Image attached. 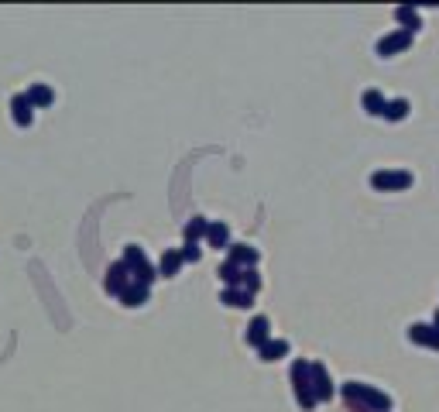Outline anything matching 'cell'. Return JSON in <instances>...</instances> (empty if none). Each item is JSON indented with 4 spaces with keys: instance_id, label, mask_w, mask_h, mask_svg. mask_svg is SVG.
<instances>
[{
    "instance_id": "24",
    "label": "cell",
    "mask_w": 439,
    "mask_h": 412,
    "mask_svg": "<svg viewBox=\"0 0 439 412\" xmlns=\"http://www.w3.org/2000/svg\"><path fill=\"white\" fill-rule=\"evenodd\" d=\"M179 255H182V265H185V261H189V265H196V261L203 258V251H199V244H182Z\"/></svg>"
},
{
    "instance_id": "17",
    "label": "cell",
    "mask_w": 439,
    "mask_h": 412,
    "mask_svg": "<svg viewBox=\"0 0 439 412\" xmlns=\"http://www.w3.org/2000/svg\"><path fill=\"white\" fill-rule=\"evenodd\" d=\"M220 303L230 309H251L254 306V296L244 292V289H223V292H220Z\"/></svg>"
},
{
    "instance_id": "14",
    "label": "cell",
    "mask_w": 439,
    "mask_h": 412,
    "mask_svg": "<svg viewBox=\"0 0 439 412\" xmlns=\"http://www.w3.org/2000/svg\"><path fill=\"white\" fill-rule=\"evenodd\" d=\"M258 358L264 360V364H275V360L288 358V340H285V337H271L264 347H258Z\"/></svg>"
},
{
    "instance_id": "3",
    "label": "cell",
    "mask_w": 439,
    "mask_h": 412,
    "mask_svg": "<svg viewBox=\"0 0 439 412\" xmlns=\"http://www.w3.org/2000/svg\"><path fill=\"white\" fill-rule=\"evenodd\" d=\"M288 378H292V392H295V402L306 412L316 409V399H312V385H309V360L295 358L288 368Z\"/></svg>"
},
{
    "instance_id": "1",
    "label": "cell",
    "mask_w": 439,
    "mask_h": 412,
    "mask_svg": "<svg viewBox=\"0 0 439 412\" xmlns=\"http://www.w3.org/2000/svg\"><path fill=\"white\" fill-rule=\"evenodd\" d=\"M340 395H343V402H357L367 412H391V395H385L374 385H364V382H347L340 388Z\"/></svg>"
},
{
    "instance_id": "25",
    "label": "cell",
    "mask_w": 439,
    "mask_h": 412,
    "mask_svg": "<svg viewBox=\"0 0 439 412\" xmlns=\"http://www.w3.org/2000/svg\"><path fill=\"white\" fill-rule=\"evenodd\" d=\"M433 327H436V330H439V309H436V313H433Z\"/></svg>"
},
{
    "instance_id": "10",
    "label": "cell",
    "mask_w": 439,
    "mask_h": 412,
    "mask_svg": "<svg viewBox=\"0 0 439 412\" xmlns=\"http://www.w3.org/2000/svg\"><path fill=\"white\" fill-rule=\"evenodd\" d=\"M409 340L429 347V351H439V330L433 323H412V327H409Z\"/></svg>"
},
{
    "instance_id": "15",
    "label": "cell",
    "mask_w": 439,
    "mask_h": 412,
    "mask_svg": "<svg viewBox=\"0 0 439 412\" xmlns=\"http://www.w3.org/2000/svg\"><path fill=\"white\" fill-rule=\"evenodd\" d=\"M148 296H152V289H144V285H137V282H130L117 299H120V306H128V309H137V306H144L148 303Z\"/></svg>"
},
{
    "instance_id": "6",
    "label": "cell",
    "mask_w": 439,
    "mask_h": 412,
    "mask_svg": "<svg viewBox=\"0 0 439 412\" xmlns=\"http://www.w3.org/2000/svg\"><path fill=\"white\" fill-rule=\"evenodd\" d=\"M412 42H415V35L412 31H391V35H385L378 45H374V52L381 55V59H391V55H398V52H405V49H412Z\"/></svg>"
},
{
    "instance_id": "23",
    "label": "cell",
    "mask_w": 439,
    "mask_h": 412,
    "mask_svg": "<svg viewBox=\"0 0 439 412\" xmlns=\"http://www.w3.org/2000/svg\"><path fill=\"white\" fill-rule=\"evenodd\" d=\"M240 289H244V292H251V296H258V292H261L258 268H244V272H240Z\"/></svg>"
},
{
    "instance_id": "8",
    "label": "cell",
    "mask_w": 439,
    "mask_h": 412,
    "mask_svg": "<svg viewBox=\"0 0 439 412\" xmlns=\"http://www.w3.org/2000/svg\"><path fill=\"white\" fill-rule=\"evenodd\" d=\"M227 261H233L237 268H258L261 251L251 248V244H230V248H227Z\"/></svg>"
},
{
    "instance_id": "7",
    "label": "cell",
    "mask_w": 439,
    "mask_h": 412,
    "mask_svg": "<svg viewBox=\"0 0 439 412\" xmlns=\"http://www.w3.org/2000/svg\"><path fill=\"white\" fill-rule=\"evenodd\" d=\"M128 285H130V272H128V265H124V261H113V265L106 268V279H104L106 296H120V292H124Z\"/></svg>"
},
{
    "instance_id": "22",
    "label": "cell",
    "mask_w": 439,
    "mask_h": 412,
    "mask_svg": "<svg viewBox=\"0 0 439 412\" xmlns=\"http://www.w3.org/2000/svg\"><path fill=\"white\" fill-rule=\"evenodd\" d=\"M240 272H244V268H237L233 261H223L216 275H220V282L227 285V289H240Z\"/></svg>"
},
{
    "instance_id": "16",
    "label": "cell",
    "mask_w": 439,
    "mask_h": 412,
    "mask_svg": "<svg viewBox=\"0 0 439 412\" xmlns=\"http://www.w3.org/2000/svg\"><path fill=\"white\" fill-rule=\"evenodd\" d=\"M182 268V255L179 248H168L165 255H161V261H158V279H175Z\"/></svg>"
},
{
    "instance_id": "2",
    "label": "cell",
    "mask_w": 439,
    "mask_h": 412,
    "mask_svg": "<svg viewBox=\"0 0 439 412\" xmlns=\"http://www.w3.org/2000/svg\"><path fill=\"white\" fill-rule=\"evenodd\" d=\"M124 265H128V272H130V282H137V285H144V289H152L158 279V268L148 261V255H144V248H137V244H128L124 248V258H120Z\"/></svg>"
},
{
    "instance_id": "4",
    "label": "cell",
    "mask_w": 439,
    "mask_h": 412,
    "mask_svg": "<svg viewBox=\"0 0 439 412\" xmlns=\"http://www.w3.org/2000/svg\"><path fill=\"white\" fill-rule=\"evenodd\" d=\"M409 186H412V172H405V169H378L371 176V189H378V193H402Z\"/></svg>"
},
{
    "instance_id": "13",
    "label": "cell",
    "mask_w": 439,
    "mask_h": 412,
    "mask_svg": "<svg viewBox=\"0 0 439 412\" xmlns=\"http://www.w3.org/2000/svg\"><path fill=\"white\" fill-rule=\"evenodd\" d=\"M25 97H27V103H31V110H45V107L55 103V90L45 86V83H35V86H27Z\"/></svg>"
},
{
    "instance_id": "11",
    "label": "cell",
    "mask_w": 439,
    "mask_h": 412,
    "mask_svg": "<svg viewBox=\"0 0 439 412\" xmlns=\"http://www.w3.org/2000/svg\"><path fill=\"white\" fill-rule=\"evenodd\" d=\"M11 117H14L18 128H31V124H35V110H31V103H27L25 93H14V97H11Z\"/></svg>"
},
{
    "instance_id": "19",
    "label": "cell",
    "mask_w": 439,
    "mask_h": 412,
    "mask_svg": "<svg viewBox=\"0 0 439 412\" xmlns=\"http://www.w3.org/2000/svg\"><path fill=\"white\" fill-rule=\"evenodd\" d=\"M395 21L402 25V31H419L422 28V14L415 11V7H395Z\"/></svg>"
},
{
    "instance_id": "12",
    "label": "cell",
    "mask_w": 439,
    "mask_h": 412,
    "mask_svg": "<svg viewBox=\"0 0 439 412\" xmlns=\"http://www.w3.org/2000/svg\"><path fill=\"white\" fill-rule=\"evenodd\" d=\"M206 244L209 248H216V251H227V248H230V227H227L223 220H209Z\"/></svg>"
},
{
    "instance_id": "21",
    "label": "cell",
    "mask_w": 439,
    "mask_h": 412,
    "mask_svg": "<svg viewBox=\"0 0 439 412\" xmlns=\"http://www.w3.org/2000/svg\"><path fill=\"white\" fill-rule=\"evenodd\" d=\"M385 97H381V90H367V93H364V110H367V114H371V117H381V114H385Z\"/></svg>"
},
{
    "instance_id": "5",
    "label": "cell",
    "mask_w": 439,
    "mask_h": 412,
    "mask_svg": "<svg viewBox=\"0 0 439 412\" xmlns=\"http://www.w3.org/2000/svg\"><path fill=\"white\" fill-rule=\"evenodd\" d=\"M309 385H312V399H316V406H319V402H330V399L336 395L333 378H330L326 364H319V360H312L309 364Z\"/></svg>"
},
{
    "instance_id": "18",
    "label": "cell",
    "mask_w": 439,
    "mask_h": 412,
    "mask_svg": "<svg viewBox=\"0 0 439 412\" xmlns=\"http://www.w3.org/2000/svg\"><path fill=\"white\" fill-rule=\"evenodd\" d=\"M206 227H209L206 217H192V220H185V227H182L185 244H199V241H206Z\"/></svg>"
},
{
    "instance_id": "9",
    "label": "cell",
    "mask_w": 439,
    "mask_h": 412,
    "mask_svg": "<svg viewBox=\"0 0 439 412\" xmlns=\"http://www.w3.org/2000/svg\"><path fill=\"white\" fill-rule=\"evenodd\" d=\"M244 340H247L251 347H264V344L271 340V320H268V316H254V320L247 323Z\"/></svg>"
},
{
    "instance_id": "20",
    "label": "cell",
    "mask_w": 439,
    "mask_h": 412,
    "mask_svg": "<svg viewBox=\"0 0 439 412\" xmlns=\"http://www.w3.org/2000/svg\"><path fill=\"white\" fill-rule=\"evenodd\" d=\"M409 110H412L409 100H402V97H398V100H388L385 103V114H381V117L391 121V124H398V121H405V117H409Z\"/></svg>"
}]
</instances>
